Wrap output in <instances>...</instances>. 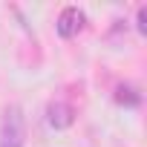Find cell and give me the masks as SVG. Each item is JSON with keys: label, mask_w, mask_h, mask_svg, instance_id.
I'll return each mask as SVG.
<instances>
[{"label": "cell", "mask_w": 147, "mask_h": 147, "mask_svg": "<svg viewBox=\"0 0 147 147\" xmlns=\"http://www.w3.org/2000/svg\"><path fill=\"white\" fill-rule=\"evenodd\" d=\"M144 20H147V6L138 9V29H141V32H147V23H144Z\"/></svg>", "instance_id": "obj_5"}, {"label": "cell", "mask_w": 147, "mask_h": 147, "mask_svg": "<svg viewBox=\"0 0 147 147\" xmlns=\"http://www.w3.org/2000/svg\"><path fill=\"white\" fill-rule=\"evenodd\" d=\"M0 147H23V115L20 107H9L3 115V130H0Z\"/></svg>", "instance_id": "obj_1"}, {"label": "cell", "mask_w": 147, "mask_h": 147, "mask_svg": "<svg viewBox=\"0 0 147 147\" xmlns=\"http://www.w3.org/2000/svg\"><path fill=\"white\" fill-rule=\"evenodd\" d=\"M84 23H87V18H84V12L78 9V6H66L61 15H58V35L61 38H75L81 29H84Z\"/></svg>", "instance_id": "obj_2"}, {"label": "cell", "mask_w": 147, "mask_h": 147, "mask_svg": "<svg viewBox=\"0 0 147 147\" xmlns=\"http://www.w3.org/2000/svg\"><path fill=\"white\" fill-rule=\"evenodd\" d=\"M46 118H49V124L55 130H66L72 121H75V113H72V107L63 104V101H52L49 110H46Z\"/></svg>", "instance_id": "obj_3"}, {"label": "cell", "mask_w": 147, "mask_h": 147, "mask_svg": "<svg viewBox=\"0 0 147 147\" xmlns=\"http://www.w3.org/2000/svg\"><path fill=\"white\" fill-rule=\"evenodd\" d=\"M115 101H118V104H127V107H138V104H141V95H138V90H136L133 84H121V87L115 90Z\"/></svg>", "instance_id": "obj_4"}]
</instances>
